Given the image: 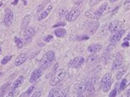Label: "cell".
Here are the masks:
<instances>
[{"label":"cell","mask_w":130,"mask_h":97,"mask_svg":"<svg viewBox=\"0 0 130 97\" xmlns=\"http://www.w3.org/2000/svg\"><path fill=\"white\" fill-rule=\"evenodd\" d=\"M54 58H55V53L53 50L48 51L47 53L44 54L41 60H40V68L42 69L48 68L52 64Z\"/></svg>","instance_id":"1"},{"label":"cell","mask_w":130,"mask_h":97,"mask_svg":"<svg viewBox=\"0 0 130 97\" xmlns=\"http://www.w3.org/2000/svg\"><path fill=\"white\" fill-rule=\"evenodd\" d=\"M65 75H66L65 70H63V69H58L50 80V85L52 86H55L57 85H59L63 80Z\"/></svg>","instance_id":"2"},{"label":"cell","mask_w":130,"mask_h":97,"mask_svg":"<svg viewBox=\"0 0 130 97\" xmlns=\"http://www.w3.org/2000/svg\"><path fill=\"white\" fill-rule=\"evenodd\" d=\"M80 15H81L80 9L77 8H74L72 9L69 12L67 13V15L65 17H66V20L68 21V22H72L76 21Z\"/></svg>","instance_id":"3"},{"label":"cell","mask_w":130,"mask_h":97,"mask_svg":"<svg viewBox=\"0 0 130 97\" xmlns=\"http://www.w3.org/2000/svg\"><path fill=\"white\" fill-rule=\"evenodd\" d=\"M124 24L123 23L120 21H114V22H110V24L109 25L108 29L110 32L112 33H115L119 31V30H124Z\"/></svg>","instance_id":"4"},{"label":"cell","mask_w":130,"mask_h":97,"mask_svg":"<svg viewBox=\"0 0 130 97\" xmlns=\"http://www.w3.org/2000/svg\"><path fill=\"white\" fill-rule=\"evenodd\" d=\"M5 12L6 14L4 16V19H3V24L6 26H10L13 22V12L8 8H7V10H5Z\"/></svg>","instance_id":"5"},{"label":"cell","mask_w":130,"mask_h":97,"mask_svg":"<svg viewBox=\"0 0 130 97\" xmlns=\"http://www.w3.org/2000/svg\"><path fill=\"white\" fill-rule=\"evenodd\" d=\"M85 62V59L83 57H76L75 58H73V60L70 61L69 63V66L70 67H73L74 68H79Z\"/></svg>","instance_id":"6"},{"label":"cell","mask_w":130,"mask_h":97,"mask_svg":"<svg viewBox=\"0 0 130 97\" xmlns=\"http://www.w3.org/2000/svg\"><path fill=\"white\" fill-rule=\"evenodd\" d=\"M84 92H86V95L87 97H91L95 94V87L94 83L92 82H88L87 84L85 85Z\"/></svg>","instance_id":"7"},{"label":"cell","mask_w":130,"mask_h":97,"mask_svg":"<svg viewBox=\"0 0 130 97\" xmlns=\"http://www.w3.org/2000/svg\"><path fill=\"white\" fill-rule=\"evenodd\" d=\"M30 20H31V15L30 14H26V16L23 17L21 22V29L22 30H26L27 29V27H28L30 22Z\"/></svg>","instance_id":"8"},{"label":"cell","mask_w":130,"mask_h":97,"mask_svg":"<svg viewBox=\"0 0 130 97\" xmlns=\"http://www.w3.org/2000/svg\"><path fill=\"white\" fill-rule=\"evenodd\" d=\"M42 75V70L40 68H37L35 71H33V72L31 73V76H30V78L29 80L30 83H34L35 82L37 81V79H39Z\"/></svg>","instance_id":"9"},{"label":"cell","mask_w":130,"mask_h":97,"mask_svg":"<svg viewBox=\"0 0 130 97\" xmlns=\"http://www.w3.org/2000/svg\"><path fill=\"white\" fill-rule=\"evenodd\" d=\"M102 48H103V46H102L101 44H93L88 46L87 50L91 54H97L102 50Z\"/></svg>","instance_id":"10"},{"label":"cell","mask_w":130,"mask_h":97,"mask_svg":"<svg viewBox=\"0 0 130 97\" xmlns=\"http://www.w3.org/2000/svg\"><path fill=\"white\" fill-rule=\"evenodd\" d=\"M124 32H125V30H119V31L114 33V35H113V36L110 37V39H109L110 42L116 43V42H118V41H119L122 38L123 35L124 34Z\"/></svg>","instance_id":"11"},{"label":"cell","mask_w":130,"mask_h":97,"mask_svg":"<svg viewBox=\"0 0 130 97\" xmlns=\"http://www.w3.org/2000/svg\"><path fill=\"white\" fill-rule=\"evenodd\" d=\"M24 81V77L23 76H21V77H18L15 80V82L12 83V86L10 87V91H15V90H17L18 88H19L20 86H21V85L22 84V82Z\"/></svg>","instance_id":"12"},{"label":"cell","mask_w":130,"mask_h":97,"mask_svg":"<svg viewBox=\"0 0 130 97\" xmlns=\"http://www.w3.org/2000/svg\"><path fill=\"white\" fill-rule=\"evenodd\" d=\"M26 59H27V54H24V53L21 54L16 58L14 64L16 66H20V65H22V64H23L24 63H25V62L26 61Z\"/></svg>","instance_id":"13"},{"label":"cell","mask_w":130,"mask_h":97,"mask_svg":"<svg viewBox=\"0 0 130 97\" xmlns=\"http://www.w3.org/2000/svg\"><path fill=\"white\" fill-rule=\"evenodd\" d=\"M123 63V57L122 56H118L117 58H115V59L114 60V62H113L112 63V70L115 71V70H117L118 68H119L121 67V65Z\"/></svg>","instance_id":"14"},{"label":"cell","mask_w":130,"mask_h":97,"mask_svg":"<svg viewBox=\"0 0 130 97\" xmlns=\"http://www.w3.org/2000/svg\"><path fill=\"white\" fill-rule=\"evenodd\" d=\"M52 8H53V6L51 5V4H50L49 6L47 7V8L44 10V11L40 13V14L39 15V17H38V21H42V20H44V18H46V17L49 16V14H50V11L52 10Z\"/></svg>","instance_id":"15"},{"label":"cell","mask_w":130,"mask_h":97,"mask_svg":"<svg viewBox=\"0 0 130 97\" xmlns=\"http://www.w3.org/2000/svg\"><path fill=\"white\" fill-rule=\"evenodd\" d=\"M85 17L87 18L93 19V20H97L99 19L101 16L98 14V12L96 11H92V10H89V11L85 12Z\"/></svg>","instance_id":"16"},{"label":"cell","mask_w":130,"mask_h":97,"mask_svg":"<svg viewBox=\"0 0 130 97\" xmlns=\"http://www.w3.org/2000/svg\"><path fill=\"white\" fill-rule=\"evenodd\" d=\"M36 30L33 27H29L25 30V40H30L31 38L35 36Z\"/></svg>","instance_id":"17"},{"label":"cell","mask_w":130,"mask_h":97,"mask_svg":"<svg viewBox=\"0 0 130 97\" xmlns=\"http://www.w3.org/2000/svg\"><path fill=\"white\" fill-rule=\"evenodd\" d=\"M62 85H59V86H55L54 88H52V90L50 91L49 93V95H48V97H56L58 93H59L60 91L61 88H62Z\"/></svg>","instance_id":"18"},{"label":"cell","mask_w":130,"mask_h":97,"mask_svg":"<svg viewBox=\"0 0 130 97\" xmlns=\"http://www.w3.org/2000/svg\"><path fill=\"white\" fill-rule=\"evenodd\" d=\"M10 84H11V83L8 82V83H5V84H3L1 86V88H0V97H3V95L6 94V92L10 89Z\"/></svg>","instance_id":"19"},{"label":"cell","mask_w":130,"mask_h":97,"mask_svg":"<svg viewBox=\"0 0 130 97\" xmlns=\"http://www.w3.org/2000/svg\"><path fill=\"white\" fill-rule=\"evenodd\" d=\"M112 80V75L110 72H107L106 74H105L104 75V77H102L101 79V87L102 86H104L105 83L108 82L109 81H110Z\"/></svg>","instance_id":"20"},{"label":"cell","mask_w":130,"mask_h":97,"mask_svg":"<svg viewBox=\"0 0 130 97\" xmlns=\"http://www.w3.org/2000/svg\"><path fill=\"white\" fill-rule=\"evenodd\" d=\"M126 72H127V68L126 67H123L121 68H119L117 74H116V79H117V80H120V79L123 77V76L126 73Z\"/></svg>","instance_id":"21"},{"label":"cell","mask_w":130,"mask_h":97,"mask_svg":"<svg viewBox=\"0 0 130 97\" xmlns=\"http://www.w3.org/2000/svg\"><path fill=\"white\" fill-rule=\"evenodd\" d=\"M67 31H66V30L63 29V28H58L56 29L55 30H54V35L57 36V37H59V38H63L65 36V35H66Z\"/></svg>","instance_id":"22"},{"label":"cell","mask_w":130,"mask_h":97,"mask_svg":"<svg viewBox=\"0 0 130 97\" xmlns=\"http://www.w3.org/2000/svg\"><path fill=\"white\" fill-rule=\"evenodd\" d=\"M96 61H97V56L95 54H91L90 56L87 58V64L89 66H91V65L92 66L93 64H95Z\"/></svg>","instance_id":"23"},{"label":"cell","mask_w":130,"mask_h":97,"mask_svg":"<svg viewBox=\"0 0 130 97\" xmlns=\"http://www.w3.org/2000/svg\"><path fill=\"white\" fill-rule=\"evenodd\" d=\"M107 6H108V3H104L103 4L101 5L100 7L98 8V9L96 10V12H98V14L100 16H102L104 14V12L105 11V9L107 8Z\"/></svg>","instance_id":"24"},{"label":"cell","mask_w":130,"mask_h":97,"mask_svg":"<svg viewBox=\"0 0 130 97\" xmlns=\"http://www.w3.org/2000/svg\"><path fill=\"white\" fill-rule=\"evenodd\" d=\"M68 91H69V88H68V87L63 89L62 91L60 90V91L58 93V95H57L56 97H66L67 95H68Z\"/></svg>","instance_id":"25"},{"label":"cell","mask_w":130,"mask_h":97,"mask_svg":"<svg viewBox=\"0 0 130 97\" xmlns=\"http://www.w3.org/2000/svg\"><path fill=\"white\" fill-rule=\"evenodd\" d=\"M126 86H127V79H123L122 82H120V84H119V91H124V90L126 88Z\"/></svg>","instance_id":"26"},{"label":"cell","mask_w":130,"mask_h":97,"mask_svg":"<svg viewBox=\"0 0 130 97\" xmlns=\"http://www.w3.org/2000/svg\"><path fill=\"white\" fill-rule=\"evenodd\" d=\"M14 41H15V43L17 44V46H18V48H22L23 47V42L22 41V40L20 39V38L18 37H15L14 38Z\"/></svg>","instance_id":"27"},{"label":"cell","mask_w":130,"mask_h":97,"mask_svg":"<svg viewBox=\"0 0 130 97\" xmlns=\"http://www.w3.org/2000/svg\"><path fill=\"white\" fill-rule=\"evenodd\" d=\"M34 89H35V86H30V87H29L28 90H27V91L25 93H24V94L21 97H28L32 93V91H34Z\"/></svg>","instance_id":"28"},{"label":"cell","mask_w":130,"mask_h":97,"mask_svg":"<svg viewBox=\"0 0 130 97\" xmlns=\"http://www.w3.org/2000/svg\"><path fill=\"white\" fill-rule=\"evenodd\" d=\"M12 55H7V56H5V57L3 58V59H2V61H1V63H2L3 65L6 64L7 63H8V62H9L10 60L12 59Z\"/></svg>","instance_id":"29"},{"label":"cell","mask_w":130,"mask_h":97,"mask_svg":"<svg viewBox=\"0 0 130 97\" xmlns=\"http://www.w3.org/2000/svg\"><path fill=\"white\" fill-rule=\"evenodd\" d=\"M101 1H102V0H90V2H89V6L94 7L95 5H97Z\"/></svg>","instance_id":"30"},{"label":"cell","mask_w":130,"mask_h":97,"mask_svg":"<svg viewBox=\"0 0 130 97\" xmlns=\"http://www.w3.org/2000/svg\"><path fill=\"white\" fill-rule=\"evenodd\" d=\"M116 95H117V87L114 88V90H112L111 92L109 93V97H115Z\"/></svg>","instance_id":"31"},{"label":"cell","mask_w":130,"mask_h":97,"mask_svg":"<svg viewBox=\"0 0 130 97\" xmlns=\"http://www.w3.org/2000/svg\"><path fill=\"white\" fill-rule=\"evenodd\" d=\"M40 95H41V91H36L32 95L31 97H40Z\"/></svg>","instance_id":"32"},{"label":"cell","mask_w":130,"mask_h":97,"mask_svg":"<svg viewBox=\"0 0 130 97\" xmlns=\"http://www.w3.org/2000/svg\"><path fill=\"white\" fill-rule=\"evenodd\" d=\"M52 39H53V36H51V35H48V36L45 37V39H44V42H50Z\"/></svg>","instance_id":"33"},{"label":"cell","mask_w":130,"mask_h":97,"mask_svg":"<svg viewBox=\"0 0 130 97\" xmlns=\"http://www.w3.org/2000/svg\"><path fill=\"white\" fill-rule=\"evenodd\" d=\"M66 25V23L65 22H59V23H57V24H55L53 27L54 28H56V27H59V26H65Z\"/></svg>","instance_id":"34"},{"label":"cell","mask_w":130,"mask_h":97,"mask_svg":"<svg viewBox=\"0 0 130 97\" xmlns=\"http://www.w3.org/2000/svg\"><path fill=\"white\" fill-rule=\"evenodd\" d=\"M89 37L88 36H82L81 37H77L78 40H88Z\"/></svg>","instance_id":"35"},{"label":"cell","mask_w":130,"mask_h":97,"mask_svg":"<svg viewBox=\"0 0 130 97\" xmlns=\"http://www.w3.org/2000/svg\"><path fill=\"white\" fill-rule=\"evenodd\" d=\"M128 46H129V43L128 41H124V42L122 44V47H124V48H127Z\"/></svg>","instance_id":"36"},{"label":"cell","mask_w":130,"mask_h":97,"mask_svg":"<svg viewBox=\"0 0 130 97\" xmlns=\"http://www.w3.org/2000/svg\"><path fill=\"white\" fill-rule=\"evenodd\" d=\"M6 97H14V92H13V91H10L8 94L6 95Z\"/></svg>","instance_id":"37"},{"label":"cell","mask_w":130,"mask_h":97,"mask_svg":"<svg viewBox=\"0 0 130 97\" xmlns=\"http://www.w3.org/2000/svg\"><path fill=\"white\" fill-rule=\"evenodd\" d=\"M44 8V4H41V5H40L38 8H37V12H40V11H41L42 8Z\"/></svg>","instance_id":"38"},{"label":"cell","mask_w":130,"mask_h":97,"mask_svg":"<svg viewBox=\"0 0 130 97\" xmlns=\"http://www.w3.org/2000/svg\"><path fill=\"white\" fill-rule=\"evenodd\" d=\"M124 40H125V41H128V40H130V32H128V34L127 35V36L125 37Z\"/></svg>","instance_id":"39"},{"label":"cell","mask_w":130,"mask_h":97,"mask_svg":"<svg viewBox=\"0 0 130 97\" xmlns=\"http://www.w3.org/2000/svg\"><path fill=\"white\" fill-rule=\"evenodd\" d=\"M119 6H118V7H116V8H115V10H114V11L112 12V14H115V12H117L118 10H119Z\"/></svg>","instance_id":"40"},{"label":"cell","mask_w":130,"mask_h":97,"mask_svg":"<svg viewBox=\"0 0 130 97\" xmlns=\"http://www.w3.org/2000/svg\"><path fill=\"white\" fill-rule=\"evenodd\" d=\"M18 1H19V0H14V1H13V2L12 3V4L15 6V5H17V4H18Z\"/></svg>","instance_id":"41"},{"label":"cell","mask_w":130,"mask_h":97,"mask_svg":"<svg viewBox=\"0 0 130 97\" xmlns=\"http://www.w3.org/2000/svg\"><path fill=\"white\" fill-rule=\"evenodd\" d=\"M58 67H59V63H56V64H55V66H54V71H57Z\"/></svg>","instance_id":"42"},{"label":"cell","mask_w":130,"mask_h":97,"mask_svg":"<svg viewBox=\"0 0 130 97\" xmlns=\"http://www.w3.org/2000/svg\"><path fill=\"white\" fill-rule=\"evenodd\" d=\"M126 95H127V97H130V89H128L127 92H126Z\"/></svg>","instance_id":"43"},{"label":"cell","mask_w":130,"mask_h":97,"mask_svg":"<svg viewBox=\"0 0 130 97\" xmlns=\"http://www.w3.org/2000/svg\"><path fill=\"white\" fill-rule=\"evenodd\" d=\"M117 1H118V0H109V2H110V3H115Z\"/></svg>","instance_id":"44"},{"label":"cell","mask_w":130,"mask_h":97,"mask_svg":"<svg viewBox=\"0 0 130 97\" xmlns=\"http://www.w3.org/2000/svg\"><path fill=\"white\" fill-rule=\"evenodd\" d=\"M124 3H130V0H126Z\"/></svg>","instance_id":"45"},{"label":"cell","mask_w":130,"mask_h":97,"mask_svg":"<svg viewBox=\"0 0 130 97\" xmlns=\"http://www.w3.org/2000/svg\"><path fill=\"white\" fill-rule=\"evenodd\" d=\"M22 1L24 2V4H26V0H22Z\"/></svg>","instance_id":"46"},{"label":"cell","mask_w":130,"mask_h":97,"mask_svg":"<svg viewBox=\"0 0 130 97\" xmlns=\"http://www.w3.org/2000/svg\"><path fill=\"white\" fill-rule=\"evenodd\" d=\"M3 72H0V77H2V75H3Z\"/></svg>","instance_id":"47"},{"label":"cell","mask_w":130,"mask_h":97,"mask_svg":"<svg viewBox=\"0 0 130 97\" xmlns=\"http://www.w3.org/2000/svg\"><path fill=\"white\" fill-rule=\"evenodd\" d=\"M0 53H1V47H0Z\"/></svg>","instance_id":"48"},{"label":"cell","mask_w":130,"mask_h":97,"mask_svg":"<svg viewBox=\"0 0 130 97\" xmlns=\"http://www.w3.org/2000/svg\"><path fill=\"white\" fill-rule=\"evenodd\" d=\"M129 85H130V83H129Z\"/></svg>","instance_id":"49"},{"label":"cell","mask_w":130,"mask_h":97,"mask_svg":"<svg viewBox=\"0 0 130 97\" xmlns=\"http://www.w3.org/2000/svg\"><path fill=\"white\" fill-rule=\"evenodd\" d=\"M121 97H122V96H121Z\"/></svg>","instance_id":"50"}]
</instances>
